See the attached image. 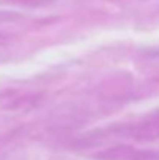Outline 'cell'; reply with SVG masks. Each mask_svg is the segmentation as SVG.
<instances>
[]
</instances>
